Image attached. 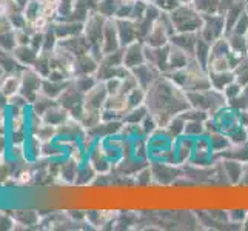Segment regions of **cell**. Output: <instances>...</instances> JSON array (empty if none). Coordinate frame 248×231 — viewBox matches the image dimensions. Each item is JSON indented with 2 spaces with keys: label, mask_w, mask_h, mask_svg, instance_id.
<instances>
[{
  "label": "cell",
  "mask_w": 248,
  "mask_h": 231,
  "mask_svg": "<svg viewBox=\"0 0 248 231\" xmlns=\"http://www.w3.org/2000/svg\"><path fill=\"white\" fill-rule=\"evenodd\" d=\"M245 57H247V59H248V48H247V56H245Z\"/></svg>",
  "instance_id": "cell-50"
},
{
  "label": "cell",
  "mask_w": 248,
  "mask_h": 231,
  "mask_svg": "<svg viewBox=\"0 0 248 231\" xmlns=\"http://www.w3.org/2000/svg\"><path fill=\"white\" fill-rule=\"evenodd\" d=\"M145 94H147V91H145L143 88H140V87L134 88L131 92H128V94H126L128 109L138 108V107H140V105H145Z\"/></svg>",
  "instance_id": "cell-34"
},
{
  "label": "cell",
  "mask_w": 248,
  "mask_h": 231,
  "mask_svg": "<svg viewBox=\"0 0 248 231\" xmlns=\"http://www.w3.org/2000/svg\"><path fill=\"white\" fill-rule=\"evenodd\" d=\"M241 185H248V162L244 164V174L241 179Z\"/></svg>",
  "instance_id": "cell-45"
},
{
  "label": "cell",
  "mask_w": 248,
  "mask_h": 231,
  "mask_svg": "<svg viewBox=\"0 0 248 231\" xmlns=\"http://www.w3.org/2000/svg\"><path fill=\"white\" fill-rule=\"evenodd\" d=\"M71 80H63V82H56V80H49L48 77H44V82H42V88H40V94L57 100L59 96L63 92V90L68 87V83Z\"/></svg>",
  "instance_id": "cell-23"
},
{
  "label": "cell",
  "mask_w": 248,
  "mask_h": 231,
  "mask_svg": "<svg viewBox=\"0 0 248 231\" xmlns=\"http://www.w3.org/2000/svg\"><path fill=\"white\" fill-rule=\"evenodd\" d=\"M198 37H199V32H174L170 39V44L184 49L188 54L194 56Z\"/></svg>",
  "instance_id": "cell-18"
},
{
  "label": "cell",
  "mask_w": 248,
  "mask_h": 231,
  "mask_svg": "<svg viewBox=\"0 0 248 231\" xmlns=\"http://www.w3.org/2000/svg\"><path fill=\"white\" fill-rule=\"evenodd\" d=\"M222 164V169L228 185H241V179L244 174V162L234 159H219Z\"/></svg>",
  "instance_id": "cell-16"
},
{
  "label": "cell",
  "mask_w": 248,
  "mask_h": 231,
  "mask_svg": "<svg viewBox=\"0 0 248 231\" xmlns=\"http://www.w3.org/2000/svg\"><path fill=\"white\" fill-rule=\"evenodd\" d=\"M150 167L153 173V182L160 185H174V182L182 174V167L168 164V162L151 160Z\"/></svg>",
  "instance_id": "cell-8"
},
{
  "label": "cell",
  "mask_w": 248,
  "mask_h": 231,
  "mask_svg": "<svg viewBox=\"0 0 248 231\" xmlns=\"http://www.w3.org/2000/svg\"><path fill=\"white\" fill-rule=\"evenodd\" d=\"M139 125H140L142 134L145 136V138H148L150 134H153V133H155V131L157 130V128H159V125H157V122H156V119L153 117L150 113L142 119V122H140Z\"/></svg>",
  "instance_id": "cell-37"
},
{
  "label": "cell",
  "mask_w": 248,
  "mask_h": 231,
  "mask_svg": "<svg viewBox=\"0 0 248 231\" xmlns=\"http://www.w3.org/2000/svg\"><path fill=\"white\" fill-rule=\"evenodd\" d=\"M225 34H227V23L224 15L222 14L203 15V23L199 30V36L203 40H207L210 45H213L216 40L224 37Z\"/></svg>",
  "instance_id": "cell-7"
},
{
  "label": "cell",
  "mask_w": 248,
  "mask_h": 231,
  "mask_svg": "<svg viewBox=\"0 0 248 231\" xmlns=\"http://www.w3.org/2000/svg\"><path fill=\"white\" fill-rule=\"evenodd\" d=\"M145 107L148 113L156 119L159 128H165L174 116L182 114L184 111L191 108L186 92L167 74H162L147 90Z\"/></svg>",
  "instance_id": "cell-1"
},
{
  "label": "cell",
  "mask_w": 248,
  "mask_h": 231,
  "mask_svg": "<svg viewBox=\"0 0 248 231\" xmlns=\"http://www.w3.org/2000/svg\"><path fill=\"white\" fill-rule=\"evenodd\" d=\"M193 150H194V138L190 136H179V138L173 139V159H174V165L182 167L191 160L193 156Z\"/></svg>",
  "instance_id": "cell-10"
},
{
  "label": "cell",
  "mask_w": 248,
  "mask_h": 231,
  "mask_svg": "<svg viewBox=\"0 0 248 231\" xmlns=\"http://www.w3.org/2000/svg\"><path fill=\"white\" fill-rule=\"evenodd\" d=\"M170 19L176 32H199L203 23V15L193 5H179L170 13Z\"/></svg>",
  "instance_id": "cell-4"
},
{
  "label": "cell",
  "mask_w": 248,
  "mask_h": 231,
  "mask_svg": "<svg viewBox=\"0 0 248 231\" xmlns=\"http://www.w3.org/2000/svg\"><path fill=\"white\" fill-rule=\"evenodd\" d=\"M174 32L176 31L173 27V22H171V19H170V14L160 13L157 20L155 22V25H153L151 31L147 34V37L143 39V42L148 46L160 48V46H165L170 44V39Z\"/></svg>",
  "instance_id": "cell-5"
},
{
  "label": "cell",
  "mask_w": 248,
  "mask_h": 231,
  "mask_svg": "<svg viewBox=\"0 0 248 231\" xmlns=\"http://www.w3.org/2000/svg\"><path fill=\"white\" fill-rule=\"evenodd\" d=\"M191 57L193 56L185 53L184 49H181V48H177V46L170 44V54H168V66H170V71L168 73L176 71V70H182V68H185L188 65V62H190Z\"/></svg>",
  "instance_id": "cell-21"
},
{
  "label": "cell",
  "mask_w": 248,
  "mask_h": 231,
  "mask_svg": "<svg viewBox=\"0 0 248 231\" xmlns=\"http://www.w3.org/2000/svg\"><path fill=\"white\" fill-rule=\"evenodd\" d=\"M108 97V91L104 80H99L97 85L93 90H90L83 96V109H97L100 111L104 108Z\"/></svg>",
  "instance_id": "cell-12"
},
{
  "label": "cell",
  "mask_w": 248,
  "mask_h": 231,
  "mask_svg": "<svg viewBox=\"0 0 248 231\" xmlns=\"http://www.w3.org/2000/svg\"><path fill=\"white\" fill-rule=\"evenodd\" d=\"M247 211L248 210H230V211H227L230 224L241 225L244 228V222H245V217H247Z\"/></svg>",
  "instance_id": "cell-40"
},
{
  "label": "cell",
  "mask_w": 248,
  "mask_h": 231,
  "mask_svg": "<svg viewBox=\"0 0 248 231\" xmlns=\"http://www.w3.org/2000/svg\"><path fill=\"white\" fill-rule=\"evenodd\" d=\"M228 105L230 107H233L234 109H237V111H247L248 109V94H245L244 91L239 94V96H236L234 99H232V100H228Z\"/></svg>",
  "instance_id": "cell-39"
},
{
  "label": "cell",
  "mask_w": 248,
  "mask_h": 231,
  "mask_svg": "<svg viewBox=\"0 0 248 231\" xmlns=\"http://www.w3.org/2000/svg\"><path fill=\"white\" fill-rule=\"evenodd\" d=\"M99 68V61L94 59L90 53L78 56L73 66V77L76 76H87V74H96Z\"/></svg>",
  "instance_id": "cell-17"
},
{
  "label": "cell",
  "mask_w": 248,
  "mask_h": 231,
  "mask_svg": "<svg viewBox=\"0 0 248 231\" xmlns=\"http://www.w3.org/2000/svg\"><path fill=\"white\" fill-rule=\"evenodd\" d=\"M102 54H109L114 51L121 49V40H119V32H117V25L116 19H107L105 30H104V37H102Z\"/></svg>",
  "instance_id": "cell-14"
},
{
  "label": "cell",
  "mask_w": 248,
  "mask_h": 231,
  "mask_svg": "<svg viewBox=\"0 0 248 231\" xmlns=\"http://www.w3.org/2000/svg\"><path fill=\"white\" fill-rule=\"evenodd\" d=\"M22 85H20V94L30 102V105L34 100L39 97L40 88H42V82H44V76H40L32 66L23 68L22 73Z\"/></svg>",
  "instance_id": "cell-9"
},
{
  "label": "cell",
  "mask_w": 248,
  "mask_h": 231,
  "mask_svg": "<svg viewBox=\"0 0 248 231\" xmlns=\"http://www.w3.org/2000/svg\"><path fill=\"white\" fill-rule=\"evenodd\" d=\"M179 2H181V5H191L193 0H179Z\"/></svg>",
  "instance_id": "cell-47"
},
{
  "label": "cell",
  "mask_w": 248,
  "mask_h": 231,
  "mask_svg": "<svg viewBox=\"0 0 248 231\" xmlns=\"http://www.w3.org/2000/svg\"><path fill=\"white\" fill-rule=\"evenodd\" d=\"M210 138V143H211V150L215 151L216 154L222 153L224 150H227L230 145H232V140L227 134H222V133H213L208 136Z\"/></svg>",
  "instance_id": "cell-31"
},
{
  "label": "cell",
  "mask_w": 248,
  "mask_h": 231,
  "mask_svg": "<svg viewBox=\"0 0 248 231\" xmlns=\"http://www.w3.org/2000/svg\"><path fill=\"white\" fill-rule=\"evenodd\" d=\"M228 32H234V34H241V36H247L248 32V13L245 11L239 19L236 20V23L233 25V28Z\"/></svg>",
  "instance_id": "cell-38"
},
{
  "label": "cell",
  "mask_w": 248,
  "mask_h": 231,
  "mask_svg": "<svg viewBox=\"0 0 248 231\" xmlns=\"http://www.w3.org/2000/svg\"><path fill=\"white\" fill-rule=\"evenodd\" d=\"M186 96L193 108L205 111V113H208L210 116H213L216 111L228 105L225 94L215 88H208L202 91H190V92H186Z\"/></svg>",
  "instance_id": "cell-3"
},
{
  "label": "cell",
  "mask_w": 248,
  "mask_h": 231,
  "mask_svg": "<svg viewBox=\"0 0 248 231\" xmlns=\"http://www.w3.org/2000/svg\"><path fill=\"white\" fill-rule=\"evenodd\" d=\"M99 79L96 74H87V76H76L73 77L74 87L78 88L82 94H87L90 90H93L97 85Z\"/></svg>",
  "instance_id": "cell-29"
},
{
  "label": "cell",
  "mask_w": 248,
  "mask_h": 231,
  "mask_svg": "<svg viewBox=\"0 0 248 231\" xmlns=\"http://www.w3.org/2000/svg\"><path fill=\"white\" fill-rule=\"evenodd\" d=\"M244 228L248 230V211H247V217H245V222H244Z\"/></svg>",
  "instance_id": "cell-48"
},
{
  "label": "cell",
  "mask_w": 248,
  "mask_h": 231,
  "mask_svg": "<svg viewBox=\"0 0 248 231\" xmlns=\"http://www.w3.org/2000/svg\"><path fill=\"white\" fill-rule=\"evenodd\" d=\"M176 85H179L185 92L190 91H202L211 88L208 70L205 68L194 56L182 70H176L167 74Z\"/></svg>",
  "instance_id": "cell-2"
},
{
  "label": "cell",
  "mask_w": 248,
  "mask_h": 231,
  "mask_svg": "<svg viewBox=\"0 0 248 231\" xmlns=\"http://www.w3.org/2000/svg\"><path fill=\"white\" fill-rule=\"evenodd\" d=\"M185 123H186L185 117L182 114H177L167 123V126L164 128V130L167 131V134L171 139H176V138H179V136H184Z\"/></svg>",
  "instance_id": "cell-27"
},
{
  "label": "cell",
  "mask_w": 248,
  "mask_h": 231,
  "mask_svg": "<svg viewBox=\"0 0 248 231\" xmlns=\"http://www.w3.org/2000/svg\"><path fill=\"white\" fill-rule=\"evenodd\" d=\"M233 74H234V80L239 85L247 87V85H248V59L247 57L234 66Z\"/></svg>",
  "instance_id": "cell-36"
},
{
  "label": "cell",
  "mask_w": 248,
  "mask_h": 231,
  "mask_svg": "<svg viewBox=\"0 0 248 231\" xmlns=\"http://www.w3.org/2000/svg\"><path fill=\"white\" fill-rule=\"evenodd\" d=\"M242 91H244V87H242V85H239L236 80H233V82L230 83L228 87H227L224 91H222V92L225 94L227 100H232V99H234L236 96H239V94H241Z\"/></svg>",
  "instance_id": "cell-43"
},
{
  "label": "cell",
  "mask_w": 248,
  "mask_h": 231,
  "mask_svg": "<svg viewBox=\"0 0 248 231\" xmlns=\"http://www.w3.org/2000/svg\"><path fill=\"white\" fill-rule=\"evenodd\" d=\"M148 114V109L145 105H140L138 108H131V109H128L126 113L124 114V119L122 121L125 123H140L142 122V119Z\"/></svg>",
  "instance_id": "cell-33"
},
{
  "label": "cell",
  "mask_w": 248,
  "mask_h": 231,
  "mask_svg": "<svg viewBox=\"0 0 248 231\" xmlns=\"http://www.w3.org/2000/svg\"><path fill=\"white\" fill-rule=\"evenodd\" d=\"M210 53H211V45L207 40H203L201 36L198 37V42H196V49H194V57L207 68L208 59H210Z\"/></svg>",
  "instance_id": "cell-30"
},
{
  "label": "cell",
  "mask_w": 248,
  "mask_h": 231,
  "mask_svg": "<svg viewBox=\"0 0 248 231\" xmlns=\"http://www.w3.org/2000/svg\"><path fill=\"white\" fill-rule=\"evenodd\" d=\"M96 176H97L96 169H94L93 165L87 160L85 164L79 165L78 176H76V182H74V185H79V186L93 185V182H94V179H96Z\"/></svg>",
  "instance_id": "cell-25"
},
{
  "label": "cell",
  "mask_w": 248,
  "mask_h": 231,
  "mask_svg": "<svg viewBox=\"0 0 248 231\" xmlns=\"http://www.w3.org/2000/svg\"><path fill=\"white\" fill-rule=\"evenodd\" d=\"M211 88L217 91H224L230 83L234 80L233 71H208Z\"/></svg>",
  "instance_id": "cell-24"
},
{
  "label": "cell",
  "mask_w": 248,
  "mask_h": 231,
  "mask_svg": "<svg viewBox=\"0 0 248 231\" xmlns=\"http://www.w3.org/2000/svg\"><path fill=\"white\" fill-rule=\"evenodd\" d=\"M20 73H6L3 76V79L0 80V91L3 92V96L6 99H10L14 94L20 92V85H22Z\"/></svg>",
  "instance_id": "cell-19"
},
{
  "label": "cell",
  "mask_w": 248,
  "mask_h": 231,
  "mask_svg": "<svg viewBox=\"0 0 248 231\" xmlns=\"http://www.w3.org/2000/svg\"><path fill=\"white\" fill-rule=\"evenodd\" d=\"M145 62H147V59H145L143 40H136L124 48V66L128 68L130 71Z\"/></svg>",
  "instance_id": "cell-11"
},
{
  "label": "cell",
  "mask_w": 248,
  "mask_h": 231,
  "mask_svg": "<svg viewBox=\"0 0 248 231\" xmlns=\"http://www.w3.org/2000/svg\"><path fill=\"white\" fill-rule=\"evenodd\" d=\"M213 119L216 126V131L230 136L232 133H234L237 128L242 126V117H241V111L234 109L233 107H224L219 111H216L215 114L210 116Z\"/></svg>",
  "instance_id": "cell-6"
},
{
  "label": "cell",
  "mask_w": 248,
  "mask_h": 231,
  "mask_svg": "<svg viewBox=\"0 0 248 231\" xmlns=\"http://www.w3.org/2000/svg\"><path fill=\"white\" fill-rule=\"evenodd\" d=\"M191 5L202 15H211V14H219L220 0H193Z\"/></svg>",
  "instance_id": "cell-28"
},
{
  "label": "cell",
  "mask_w": 248,
  "mask_h": 231,
  "mask_svg": "<svg viewBox=\"0 0 248 231\" xmlns=\"http://www.w3.org/2000/svg\"><path fill=\"white\" fill-rule=\"evenodd\" d=\"M153 3H155L162 13H168V14L171 11H174L176 8L181 5V2H179V0H155Z\"/></svg>",
  "instance_id": "cell-42"
},
{
  "label": "cell",
  "mask_w": 248,
  "mask_h": 231,
  "mask_svg": "<svg viewBox=\"0 0 248 231\" xmlns=\"http://www.w3.org/2000/svg\"><path fill=\"white\" fill-rule=\"evenodd\" d=\"M245 11L248 13V0H247V2H245Z\"/></svg>",
  "instance_id": "cell-49"
},
{
  "label": "cell",
  "mask_w": 248,
  "mask_h": 231,
  "mask_svg": "<svg viewBox=\"0 0 248 231\" xmlns=\"http://www.w3.org/2000/svg\"><path fill=\"white\" fill-rule=\"evenodd\" d=\"M133 76L136 77V80H138L139 87L143 88L145 91H147L153 83H155L159 77L162 76V73L157 70V68L150 63V62H145L142 65H139L138 68H134V70H131Z\"/></svg>",
  "instance_id": "cell-13"
},
{
  "label": "cell",
  "mask_w": 248,
  "mask_h": 231,
  "mask_svg": "<svg viewBox=\"0 0 248 231\" xmlns=\"http://www.w3.org/2000/svg\"><path fill=\"white\" fill-rule=\"evenodd\" d=\"M247 37H248V32H247Z\"/></svg>",
  "instance_id": "cell-51"
},
{
  "label": "cell",
  "mask_w": 248,
  "mask_h": 231,
  "mask_svg": "<svg viewBox=\"0 0 248 231\" xmlns=\"http://www.w3.org/2000/svg\"><path fill=\"white\" fill-rule=\"evenodd\" d=\"M68 117H71L70 113H68V109H65L61 104H54L51 108H48L42 119H44L45 123H49V125H54V126H59L62 125Z\"/></svg>",
  "instance_id": "cell-22"
},
{
  "label": "cell",
  "mask_w": 248,
  "mask_h": 231,
  "mask_svg": "<svg viewBox=\"0 0 248 231\" xmlns=\"http://www.w3.org/2000/svg\"><path fill=\"white\" fill-rule=\"evenodd\" d=\"M39 53H40V51H37L36 48H32L31 45H17L11 51V54L14 56L16 61L19 62L20 65H23V66H32L34 62L37 61Z\"/></svg>",
  "instance_id": "cell-20"
},
{
  "label": "cell",
  "mask_w": 248,
  "mask_h": 231,
  "mask_svg": "<svg viewBox=\"0 0 248 231\" xmlns=\"http://www.w3.org/2000/svg\"><path fill=\"white\" fill-rule=\"evenodd\" d=\"M96 2H99V0H96Z\"/></svg>",
  "instance_id": "cell-52"
},
{
  "label": "cell",
  "mask_w": 248,
  "mask_h": 231,
  "mask_svg": "<svg viewBox=\"0 0 248 231\" xmlns=\"http://www.w3.org/2000/svg\"><path fill=\"white\" fill-rule=\"evenodd\" d=\"M104 82H105V87H107V91H108V96H109V94L121 92L122 79H119V77H113V79H108V80H104Z\"/></svg>",
  "instance_id": "cell-44"
},
{
  "label": "cell",
  "mask_w": 248,
  "mask_h": 231,
  "mask_svg": "<svg viewBox=\"0 0 248 231\" xmlns=\"http://www.w3.org/2000/svg\"><path fill=\"white\" fill-rule=\"evenodd\" d=\"M185 136L190 138H199V136L205 134V121H196V119H190L185 123Z\"/></svg>",
  "instance_id": "cell-35"
},
{
  "label": "cell",
  "mask_w": 248,
  "mask_h": 231,
  "mask_svg": "<svg viewBox=\"0 0 248 231\" xmlns=\"http://www.w3.org/2000/svg\"><path fill=\"white\" fill-rule=\"evenodd\" d=\"M225 37L228 40V45L232 48L233 53L247 56V48H248V37L241 36V34H234V32H227Z\"/></svg>",
  "instance_id": "cell-26"
},
{
  "label": "cell",
  "mask_w": 248,
  "mask_h": 231,
  "mask_svg": "<svg viewBox=\"0 0 248 231\" xmlns=\"http://www.w3.org/2000/svg\"><path fill=\"white\" fill-rule=\"evenodd\" d=\"M6 74V71H5V68L2 66V63H0V80L3 79V76Z\"/></svg>",
  "instance_id": "cell-46"
},
{
  "label": "cell",
  "mask_w": 248,
  "mask_h": 231,
  "mask_svg": "<svg viewBox=\"0 0 248 231\" xmlns=\"http://www.w3.org/2000/svg\"><path fill=\"white\" fill-rule=\"evenodd\" d=\"M122 0H99L96 11L100 13L102 15L108 17V19H114V14L117 11L119 5H121Z\"/></svg>",
  "instance_id": "cell-32"
},
{
  "label": "cell",
  "mask_w": 248,
  "mask_h": 231,
  "mask_svg": "<svg viewBox=\"0 0 248 231\" xmlns=\"http://www.w3.org/2000/svg\"><path fill=\"white\" fill-rule=\"evenodd\" d=\"M117 25V32H119V40H121V46L125 48L126 45L133 44L139 39L138 32V25L131 19H116Z\"/></svg>",
  "instance_id": "cell-15"
},
{
  "label": "cell",
  "mask_w": 248,
  "mask_h": 231,
  "mask_svg": "<svg viewBox=\"0 0 248 231\" xmlns=\"http://www.w3.org/2000/svg\"><path fill=\"white\" fill-rule=\"evenodd\" d=\"M133 3L134 2H121V5H119L117 11L114 14V19H131Z\"/></svg>",
  "instance_id": "cell-41"
}]
</instances>
